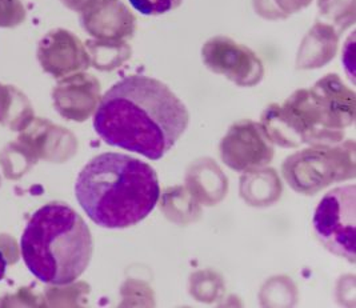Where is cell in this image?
Here are the masks:
<instances>
[{
	"mask_svg": "<svg viewBox=\"0 0 356 308\" xmlns=\"http://www.w3.org/2000/svg\"><path fill=\"white\" fill-rule=\"evenodd\" d=\"M184 103L163 81L131 75L102 97L94 129L110 146L159 161L188 126Z\"/></svg>",
	"mask_w": 356,
	"mask_h": 308,
	"instance_id": "1",
	"label": "cell"
},
{
	"mask_svg": "<svg viewBox=\"0 0 356 308\" xmlns=\"http://www.w3.org/2000/svg\"><path fill=\"white\" fill-rule=\"evenodd\" d=\"M75 196L94 223L116 229L145 220L159 200L161 186L148 163L126 154L106 152L81 168Z\"/></svg>",
	"mask_w": 356,
	"mask_h": 308,
	"instance_id": "2",
	"label": "cell"
},
{
	"mask_svg": "<svg viewBox=\"0 0 356 308\" xmlns=\"http://www.w3.org/2000/svg\"><path fill=\"white\" fill-rule=\"evenodd\" d=\"M29 271L52 286L74 283L87 270L94 243L90 227L72 207L52 202L35 211L20 238Z\"/></svg>",
	"mask_w": 356,
	"mask_h": 308,
	"instance_id": "3",
	"label": "cell"
},
{
	"mask_svg": "<svg viewBox=\"0 0 356 308\" xmlns=\"http://www.w3.org/2000/svg\"><path fill=\"white\" fill-rule=\"evenodd\" d=\"M355 184L341 186L324 195L314 213V231L324 247L355 263Z\"/></svg>",
	"mask_w": 356,
	"mask_h": 308,
	"instance_id": "4",
	"label": "cell"
},
{
	"mask_svg": "<svg viewBox=\"0 0 356 308\" xmlns=\"http://www.w3.org/2000/svg\"><path fill=\"white\" fill-rule=\"evenodd\" d=\"M202 56L212 72L225 75L241 87L258 84L264 74L254 51L225 36L210 39L202 49Z\"/></svg>",
	"mask_w": 356,
	"mask_h": 308,
	"instance_id": "5",
	"label": "cell"
},
{
	"mask_svg": "<svg viewBox=\"0 0 356 308\" xmlns=\"http://www.w3.org/2000/svg\"><path fill=\"white\" fill-rule=\"evenodd\" d=\"M220 154L229 167L243 170L270 162L274 151L264 127L242 120L227 132L220 143Z\"/></svg>",
	"mask_w": 356,
	"mask_h": 308,
	"instance_id": "6",
	"label": "cell"
},
{
	"mask_svg": "<svg viewBox=\"0 0 356 308\" xmlns=\"http://www.w3.org/2000/svg\"><path fill=\"white\" fill-rule=\"evenodd\" d=\"M42 62L54 74L87 67L81 42L67 31L51 33L40 49Z\"/></svg>",
	"mask_w": 356,
	"mask_h": 308,
	"instance_id": "7",
	"label": "cell"
},
{
	"mask_svg": "<svg viewBox=\"0 0 356 308\" xmlns=\"http://www.w3.org/2000/svg\"><path fill=\"white\" fill-rule=\"evenodd\" d=\"M70 87L72 88V91L76 94V97H67V99H58V108L62 114L68 116L70 119H79L83 120L88 116V113L84 110V107L81 106V95L97 90L99 88L97 81H94L92 78H79L75 79L74 83H70Z\"/></svg>",
	"mask_w": 356,
	"mask_h": 308,
	"instance_id": "8",
	"label": "cell"
},
{
	"mask_svg": "<svg viewBox=\"0 0 356 308\" xmlns=\"http://www.w3.org/2000/svg\"><path fill=\"white\" fill-rule=\"evenodd\" d=\"M131 6L142 15L156 17L174 11L183 0H130Z\"/></svg>",
	"mask_w": 356,
	"mask_h": 308,
	"instance_id": "9",
	"label": "cell"
},
{
	"mask_svg": "<svg viewBox=\"0 0 356 308\" xmlns=\"http://www.w3.org/2000/svg\"><path fill=\"white\" fill-rule=\"evenodd\" d=\"M284 10H300L302 7L307 6L311 0H276Z\"/></svg>",
	"mask_w": 356,
	"mask_h": 308,
	"instance_id": "10",
	"label": "cell"
},
{
	"mask_svg": "<svg viewBox=\"0 0 356 308\" xmlns=\"http://www.w3.org/2000/svg\"><path fill=\"white\" fill-rule=\"evenodd\" d=\"M63 3H65L68 7H72V8H79L81 6H86V4H91V3H95L99 0H62Z\"/></svg>",
	"mask_w": 356,
	"mask_h": 308,
	"instance_id": "11",
	"label": "cell"
},
{
	"mask_svg": "<svg viewBox=\"0 0 356 308\" xmlns=\"http://www.w3.org/2000/svg\"><path fill=\"white\" fill-rule=\"evenodd\" d=\"M6 268H7V260L0 251V280L6 275Z\"/></svg>",
	"mask_w": 356,
	"mask_h": 308,
	"instance_id": "12",
	"label": "cell"
}]
</instances>
